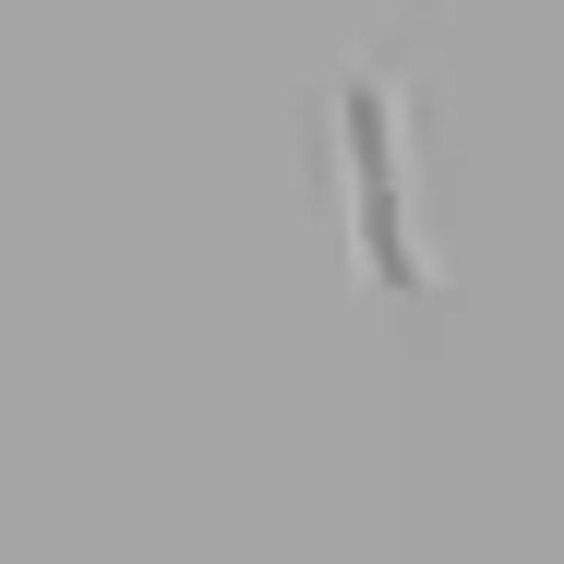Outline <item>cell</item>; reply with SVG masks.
<instances>
[{"label":"cell","instance_id":"1","mask_svg":"<svg viewBox=\"0 0 564 564\" xmlns=\"http://www.w3.org/2000/svg\"><path fill=\"white\" fill-rule=\"evenodd\" d=\"M337 181H348V252L372 289L421 301L433 289V240H421V144H409V97L384 73L337 85Z\"/></svg>","mask_w":564,"mask_h":564}]
</instances>
